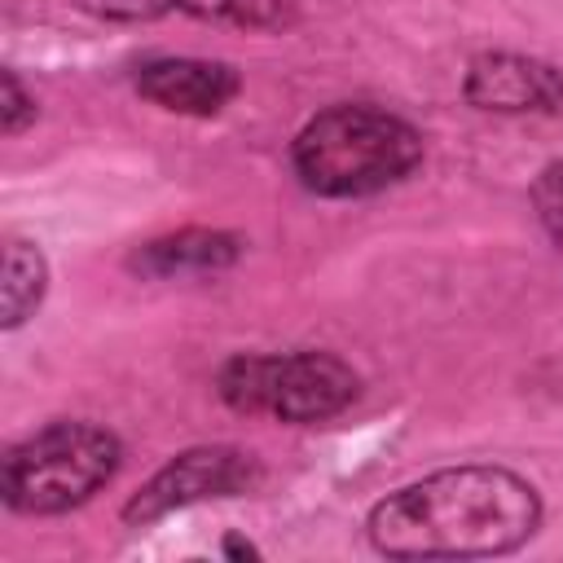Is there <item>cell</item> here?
<instances>
[{
	"mask_svg": "<svg viewBox=\"0 0 563 563\" xmlns=\"http://www.w3.org/2000/svg\"><path fill=\"white\" fill-rule=\"evenodd\" d=\"M541 523L537 488L506 466H444L369 510V541L391 559H484L519 550Z\"/></svg>",
	"mask_w": 563,
	"mask_h": 563,
	"instance_id": "6da1fadb",
	"label": "cell"
},
{
	"mask_svg": "<svg viewBox=\"0 0 563 563\" xmlns=\"http://www.w3.org/2000/svg\"><path fill=\"white\" fill-rule=\"evenodd\" d=\"M422 163V136L400 114L369 101H339L312 114L295 145L290 167L317 198H365L400 185Z\"/></svg>",
	"mask_w": 563,
	"mask_h": 563,
	"instance_id": "7a4b0ae2",
	"label": "cell"
},
{
	"mask_svg": "<svg viewBox=\"0 0 563 563\" xmlns=\"http://www.w3.org/2000/svg\"><path fill=\"white\" fill-rule=\"evenodd\" d=\"M119 440L97 422H48L18 440L0 466V497L18 515H66L119 471Z\"/></svg>",
	"mask_w": 563,
	"mask_h": 563,
	"instance_id": "3957f363",
	"label": "cell"
},
{
	"mask_svg": "<svg viewBox=\"0 0 563 563\" xmlns=\"http://www.w3.org/2000/svg\"><path fill=\"white\" fill-rule=\"evenodd\" d=\"M216 387L224 405L238 413H268L290 427H308L343 413L356 400L361 378L334 352L299 347V352H273V356L242 352L224 361Z\"/></svg>",
	"mask_w": 563,
	"mask_h": 563,
	"instance_id": "277c9868",
	"label": "cell"
},
{
	"mask_svg": "<svg viewBox=\"0 0 563 563\" xmlns=\"http://www.w3.org/2000/svg\"><path fill=\"white\" fill-rule=\"evenodd\" d=\"M260 479V466L251 462V453L242 449H224V444H211V449H189L180 457H172L128 506H123V519L128 523H154L180 506H194L202 497H233V493H246L251 484Z\"/></svg>",
	"mask_w": 563,
	"mask_h": 563,
	"instance_id": "5b68a950",
	"label": "cell"
},
{
	"mask_svg": "<svg viewBox=\"0 0 563 563\" xmlns=\"http://www.w3.org/2000/svg\"><path fill=\"white\" fill-rule=\"evenodd\" d=\"M475 110L497 114H563V70L519 53H479L462 84Z\"/></svg>",
	"mask_w": 563,
	"mask_h": 563,
	"instance_id": "8992f818",
	"label": "cell"
},
{
	"mask_svg": "<svg viewBox=\"0 0 563 563\" xmlns=\"http://www.w3.org/2000/svg\"><path fill=\"white\" fill-rule=\"evenodd\" d=\"M136 92L172 114H220L238 97V70L202 57H154L136 70Z\"/></svg>",
	"mask_w": 563,
	"mask_h": 563,
	"instance_id": "52a82bcc",
	"label": "cell"
},
{
	"mask_svg": "<svg viewBox=\"0 0 563 563\" xmlns=\"http://www.w3.org/2000/svg\"><path fill=\"white\" fill-rule=\"evenodd\" d=\"M84 13L106 22H154L167 13H189L220 26H246V31H286L299 13L295 0H75Z\"/></svg>",
	"mask_w": 563,
	"mask_h": 563,
	"instance_id": "ba28073f",
	"label": "cell"
},
{
	"mask_svg": "<svg viewBox=\"0 0 563 563\" xmlns=\"http://www.w3.org/2000/svg\"><path fill=\"white\" fill-rule=\"evenodd\" d=\"M242 255V238L220 229H180L167 238L145 242L132 251V268L145 277H194V273H220Z\"/></svg>",
	"mask_w": 563,
	"mask_h": 563,
	"instance_id": "9c48e42d",
	"label": "cell"
},
{
	"mask_svg": "<svg viewBox=\"0 0 563 563\" xmlns=\"http://www.w3.org/2000/svg\"><path fill=\"white\" fill-rule=\"evenodd\" d=\"M44 286H48V268H44V255L22 242V238H9L4 246V295H0V321L4 330H18L44 299Z\"/></svg>",
	"mask_w": 563,
	"mask_h": 563,
	"instance_id": "30bf717a",
	"label": "cell"
},
{
	"mask_svg": "<svg viewBox=\"0 0 563 563\" xmlns=\"http://www.w3.org/2000/svg\"><path fill=\"white\" fill-rule=\"evenodd\" d=\"M532 202H537V220L554 242V255L563 260V163H550L537 185H532Z\"/></svg>",
	"mask_w": 563,
	"mask_h": 563,
	"instance_id": "8fae6325",
	"label": "cell"
},
{
	"mask_svg": "<svg viewBox=\"0 0 563 563\" xmlns=\"http://www.w3.org/2000/svg\"><path fill=\"white\" fill-rule=\"evenodd\" d=\"M31 119H35V97H26L22 79L4 70V136H18Z\"/></svg>",
	"mask_w": 563,
	"mask_h": 563,
	"instance_id": "7c38bea8",
	"label": "cell"
}]
</instances>
